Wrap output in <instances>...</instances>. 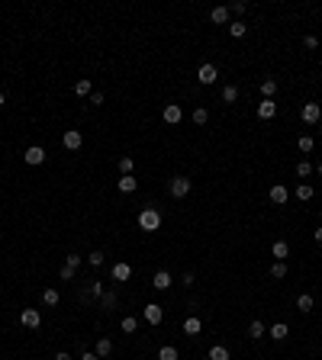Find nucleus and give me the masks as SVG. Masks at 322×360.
<instances>
[{"mask_svg": "<svg viewBox=\"0 0 322 360\" xmlns=\"http://www.w3.org/2000/svg\"><path fill=\"white\" fill-rule=\"evenodd\" d=\"M139 228H142V232H158V228H161L158 206H145L142 213H139Z\"/></svg>", "mask_w": 322, "mask_h": 360, "instance_id": "nucleus-1", "label": "nucleus"}, {"mask_svg": "<svg viewBox=\"0 0 322 360\" xmlns=\"http://www.w3.org/2000/svg\"><path fill=\"white\" fill-rule=\"evenodd\" d=\"M190 187H194V183H190L184 174H177V177H171V183H168V190H171V196L174 199H184L187 193H190Z\"/></svg>", "mask_w": 322, "mask_h": 360, "instance_id": "nucleus-2", "label": "nucleus"}, {"mask_svg": "<svg viewBox=\"0 0 322 360\" xmlns=\"http://www.w3.org/2000/svg\"><path fill=\"white\" fill-rule=\"evenodd\" d=\"M300 116H303V122H306V126H316V122L322 119V107H319V103H303Z\"/></svg>", "mask_w": 322, "mask_h": 360, "instance_id": "nucleus-3", "label": "nucleus"}, {"mask_svg": "<svg viewBox=\"0 0 322 360\" xmlns=\"http://www.w3.org/2000/svg\"><path fill=\"white\" fill-rule=\"evenodd\" d=\"M23 161L29 164V168H39V164L45 161V148H42V145H29V148H26V155H23Z\"/></svg>", "mask_w": 322, "mask_h": 360, "instance_id": "nucleus-4", "label": "nucleus"}, {"mask_svg": "<svg viewBox=\"0 0 322 360\" xmlns=\"http://www.w3.org/2000/svg\"><path fill=\"white\" fill-rule=\"evenodd\" d=\"M20 322L26 325V328L36 331L39 325H42V312H39V309H23V312H20Z\"/></svg>", "mask_w": 322, "mask_h": 360, "instance_id": "nucleus-5", "label": "nucleus"}, {"mask_svg": "<svg viewBox=\"0 0 322 360\" xmlns=\"http://www.w3.org/2000/svg\"><path fill=\"white\" fill-rule=\"evenodd\" d=\"M180 116H184V110H180L177 103H168V107L161 110V119L168 122V126H177V122H180Z\"/></svg>", "mask_w": 322, "mask_h": 360, "instance_id": "nucleus-6", "label": "nucleus"}, {"mask_svg": "<svg viewBox=\"0 0 322 360\" xmlns=\"http://www.w3.org/2000/svg\"><path fill=\"white\" fill-rule=\"evenodd\" d=\"M197 81H200V84H216V81H219V71H216V65H203V68L197 71Z\"/></svg>", "mask_w": 322, "mask_h": 360, "instance_id": "nucleus-7", "label": "nucleus"}, {"mask_svg": "<svg viewBox=\"0 0 322 360\" xmlns=\"http://www.w3.org/2000/svg\"><path fill=\"white\" fill-rule=\"evenodd\" d=\"M62 142H65V148H68V151H77V148H81V145H84V135H81V132H77V129H68V132H65V138H62Z\"/></svg>", "mask_w": 322, "mask_h": 360, "instance_id": "nucleus-8", "label": "nucleus"}, {"mask_svg": "<svg viewBox=\"0 0 322 360\" xmlns=\"http://www.w3.org/2000/svg\"><path fill=\"white\" fill-rule=\"evenodd\" d=\"M255 113H258V119H264V122H267V119H274V116H277V103H274V100H261Z\"/></svg>", "mask_w": 322, "mask_h": 360, "instance_id": "nucleus-9", "label": "nucleus"}, {"mask_svg": "<svg viewBox=\"0 0 322 360\" xmlns=\"http://www.w3.org/2000/svg\"><path fill=\"white\" fill-rule=\"evenodd\" d=\"M142 315H145V322H149V325H161V319H164V312H161V305H158V302H149Z\"/></svg>", "mask_w": 322, "mask_h": 360, "instance_id": "nucleus-10", "label": "nucleus"}, {"mask_svg": "<svg viewBox=\"0 0 322 360\" xmlns=\"http://www.w3.org/2000/svg\"><path fill=\"white\" fill-rule=\"evenodd\" d=\"M267 196H271V203H274V206H284L287 199H290V193H287V187H281V183H274Z\"/></svg>", "mask_w": 322, "mask_h": 360, "instance_id": "nucleus-11", "label": "nucleus"}, {"mask_svg": "<svg viewBox=\"0 0 322 360\" xmlns=\"http://www.w3.org/2000/svg\"><path fill=\"white\" fill-rule=\"evenodd\" d=\"M152 286H155V289H171V286H174V280H171L168 270H158V274L152 277Z\"/></svg>", "mask_w": 322, "mask_h": 360, "instance_id": "nucleus-12", "label": "nucleus"}, {"mask_svg": "<svg viewBox=\"0 0 322 360\" xmlns=\"http://www.w3.org/2000/svg\"><path fill=\"white\" fill-rule=\"evenodd\" d=\"M129 274H132V267H129L126 261L113 264V280H116V283H126V280H129Z\"/></svg>", "mask_w": 322, "mask_h": 360, "instance_id": "nucleus-13", "label": "nucleus"}, {"mask_svg": "<svg viewBox=\"0 0 322 360\" xmlns=\"http://www.w3.org/2000/svg\"><path fill=\"white\" fill-rule=\"evenodd\" d=\"M103 293H107V289H103V283H100V280H90V286H87V293H84V302H90V299H100Z\"/></svg>", "mask_w": 322, "mask_h": 360, "instance_id": "nucleus-14", "label": "nucleus"}, {"mask_svg": "<svg viewBox=\"0 0 322 360\" xmlns=\"http://www.w3.org/2000/svg\"><path fill=\"white\" fill-rule=\"evenodd\" d=\"M274 93H277V81L274 77H264L261 81V100H274Z\"/></svg>", "mask_w": 322, "mask_h": 360, "instance_id": "nucleus-15", "label": "nucleus"}, {"mask_svg": "<svg viewBox=\"0 0 322 360\" xmlns=\"http://www.w3.org/2000/svg\"><path fill=\"white\" fill-rule=\"evenodd\" d=\"M210 20H213L216 26H229V7H213Z\"/></svg>", "mask_w": 322, "mask_h": 360, "instance_id": "nucleus-16", "label": "nucleus"}, {"mask_svg": "<svg viewBox=\"0 0 322 360\" xmlns=\"http://www.w3.org/2000/svg\"><path fill=\"white\" fill-rule=\"evenodd\" d=\"M116 305H119V296L113 293V289H107V293L100 296V309H107V312H113V309H116Z\"/></svg>", "mask_w": 322, "mask_h": 360, "instance_id": "nucleus-17", "label": "nucleus"}, {"mask_svg": "<svg viewBox=\"0 0 322 360\" xmlns=\"http://www.w3.org/2000/svg\"><path fill=\"white\" fill-rule=\"evenodd\" d=\"M200 331H203V322H200L197 315H190V319L184 322V335H190V338H197Z\"/></svg>", "mask_w": 322, "mask_h": 360, "instance_id": "nucleus-18", "label": "nucleus"}, {"mask_svg": "<svg viewBox=\"0 0 322 360\" xmlns=\"http://www.w3.org/2000/svg\"><path fill=\"white\" fill-rule=\"evenodd\" d=\"M135 187H139L135 174H123V177H119V193H135Z\"/></svg>", "mask_w": 322, "mask_h": 360, "instance_id": "nucleus-19", "label": "nucleus"}, {"mask_svg": "<svg viewBox=\"0 0 322 360\" xmlns=\"http://www.w3.org/2000/svg\"><path fill=\"white\" fill-rule=\"evenodd\" d=\"M287 335H290V328H287L284 322H277V325H271V331H267V338H274V341H284Z\"/></svg>", "mask_w": 322, "mask_h": 360, "instance_id": "nucleus-20", "label": "nucleus"}, {"mask_svg": "<svg viewBox=\"0 0 322 360\" xmlns=\"http://www.w3.org/2000/svg\"><path fill=\"white\" fill-rule=\"evenodd\" d=\"M271 254H274L277 261H287V258H290V244H287V241H274V248H271Z\"/></svg>", "mask_w": 322, "mask_h": 360, "instance_id": "nucleus-21", "label": "nucleus"}, {"mask_svg": "<svg viewBox=\"0 0 322 360\" xmlns=\"http://www.w3.org/2000/svg\"><path fill=\"white\" fill-rule=\"evenodd\" d=\"M74 93H77V96H90V93H94V84H90V77H81V81L74 84Z\"/></svg>", "mask_w": 322, "mask_h": 360, "instance_id": "nucleus-22", "label": "nucleus"}, {"mask_svg": "<svg viewBox=\"0 0 322 360\" xmlns=\"http://www.w3.org/2000/svg\"><path fill=\"white\" fill-rule=\"evenodd\" d=\"M110 350H113V341H110V338H100V341H97V347H94V354L103 360V357H110Z\"/></svg>", "mask_w": 322, "mask_h": 360, "instance_id": "nucleus-23", "label": "nucleus"}, {"mask_svg": "<svg viewBox=\"0 0 322 360\" xmlns=\"http://www.w3.org/2000/svg\"><path fill=\"white\" fill-rule=\"evenodd\" d=\"M297 309H300V312H312V309H316V299H312L309 293H303L300 299H297Z\"/></svg>", "mask_w": 322, "mask_h": 360, "instance_id": "nucleus-24", "label": "nucleus"}, {"mask_svg": "<svg viewBox=\"0 0 322 360\" xmlns=\"http://www.w3.org/2000/svg\"><path fill=\"white\" fill-rule=\"evenodd\" d=\"M206 357H210V360H229V347H222V344H213Z\"/></svg>", "mask_w": 322, "mask_h": 360, "instance_id": "nucleus-25", "label": "nucleus"}, {"mask_svg": "<svg viewBox=\"0 0 322 360\" xmlns=\"http://www.w3.org/2000/svg\"><path fill=\"white\" fill-rule=\"evenodd\" d=\"M264 335H267V331H264V322H258V319H255V322L248 325V338H255V341H258V338H264Z\"/></svg>", "mask_w": 322, "mask_h": 360, "instance_id": "nucleus-26", "label": "nucleus"}, {"mask_svg": "<svg viewBox=\"0 0 322 360\" xmlns=\"http://www.w3.org/2000/svg\"><path fill=\"white\" fill-rule=\"evenodd\" d=\"M245 32H248V26L242 23V20H236V23H229V36H232V39H242V36H245Z\"/></svg>", "mask_w": 322, "mask_h": 360, "instance_id": "nucleus-27", "label": "nucleus"}, {"mask_svg": "<svg viewBox=\"0 0 322 360\" xmlns=\"http://www.w3.org/2000/svg\"><path fill=\"white\" fill-rule=\"evenodd\" d=\"M236 100H239V87L225 84V87H222V103H236Z\"/></svg>", "mask_w": 322, "mask_h": 360, "instance_id": "nucleus-28", "label": "nucleus"}, {"mask_svg": "<svg viewBox=\"0 0 322 360\" xmlns=\"http://www.w3.org/2000/svg\"><path fill=\"white\" fill-rule=\"evenodd\" d=\"M271 277L274 280H284L287 277V261H274V264H271Z\"/></svg>", "mask_w": 322, "mask_h": 360, "instance_id": "nucleus-29", "label": "nucleus"}, {"mask_svg": "<svg viewBox=\"0 0 322 360\" xmlns=\"http://www.w3.org/2000/svg\"><path fill=\"white\" fill-rule=\"evenodd\" d=\"M103 261H107L103 251H90V254H87V264H90V267H103Z\"/></svg>", "mask_w": 322, "mask_h": 360, "instance_id": "nucleus-30", "label": "nucleus"}, {"mask_svg": "<svg viewBox=\"0 0 322 360\" xmlns=\"http://www.w3.org/2000/svg\"><path fill=\"white\" fill-rule=\"evenodd\" d=\"M158 360H177V347H174V344H164V347L158 350Z\"/></svg>", "mask_w": 322, "mask_h": 360, "instance_id": "nucleus-31", "label": "nucleus"}, {"mask_svg": "<svg viewBox=\"0 0 322 360\" xmlns=\"http://www.w3.org/2000/svg\"><path fill=\"white\" fill-rule=\"evenodd\" d=\"M42 302H45V305H58V289H55V286H49L45 293H42Z\"/></svg>", "mask_w": 322, "mask_h": 360, "instance_id": "nucleus-32", "label": "nucleus"}, {"mask_svg": "<svg viewBox=\"0 0 322 360\" xmlns=\"http://www.w3.org/2000/svg\"><path fill=\"white\" fill-rule=\"evenodd\" d=\"M297 148H300V151H303V155H309V151H312V148H316V142H312V138H309V135H300V142H297Z\"/></svg>", "mask_w": 322, "mask_h": 360, "instance_id": "nucleus-33", "label": "nucleus"}, {"mask_svg": "<svg viewBox=\"0 0 322 360\" xmlns=\"http://www.w3.org/2000/svg\"><path fill=\"white\" fill-rule=\"evenodd\" d=\"M297 199H303V203L312 199V187H309V183H300V187H297Z\"/></svg>", "mask_w": 322, "mask_h": 360, "instance_id": "nucleus-34", "label": "nucleus"}, {"mask_svg": "<svg viewBox=\"0 0 322 360\" xmlns=\"http://www.w3.org/2000/svg\"><path fill=\"white\" fill-rule=\"evenodd\" d=\"M245 10H248V4H245V0H232V4H229V13H236V16H242Z\"/></svg>", "mask_w": 322, "mask_h": 360, "instance_id": "nucleus-35", "label": "nucleus"}, {"mask_svg": "<svg viewBox=\"0 0 322 360\" xmlns=\"http://www.w3.org/2000/svg\"><path fill=\"white\" fill-rule=\"evenodd\" d=\"M119 171H123V174H132V171H135V161H132L129 155H126V158H119Z\"/></svg>", "mask_w": 322, "mask_h": 360, "instance_id": "nucleus-36", "label": "nucleus"}, {"mask_svg": "<svg viewBox=\"0 0 322 360\" xmlns=\"http://www.w3.org/2000/svg\"><path fill=\"white\" fill-rule=\"evenodd\" d=\"M206 119H210V113H206L203 107H197L194 110V122H197V126H206Z\"/></svg>", "mask_w": 322, "mask_h": 360, "instance_id": "nucleus-37", "label": "nucleus"}, {"mask_svg": "<svg viewBox=\"0 0 322 360\" xmlns=\"http://www.w3.org/2000/svg\"><path fill=\"white\" fill-rule=\"evenodd\" d=\"M135 328H139V322L132 319V315H126V319H123V331H126V335H132Z\"/></svg>", "mask_w": 322, "mask_h": 360, "instance_id": "nucleus-38", "label": "nucleus"}, {"mask_svg": "<svg viewBox=\"0 0 322 360\" xmlns=\"http://www.w3.org/2000/svg\"><path fill=\"white\" fill-rule=\"evenodd\" d=\"M309 174H312V164L309 161H300L297 164V177H309Z\"/></svg>", "mask_w": 322, "mask_h": 360, "instance_id": "nucleus-39", "label": "nucleus"}, {"mask_svg": "<svg viewBox=\"0 0 322 360\" xmlns=\"http://www.w3.org/2000/svg\"><path fill=\"white\" fill-rule=\"evenodd\" d=\"M81 261H84V258H81V254H68V258H65V264H68V267H74V270H77V267H81Z\"/></svg>", "mask_w": 322, "mask_h": 360, "instance_id": "nucleus-40", "label": "nucleus"}, {"mask_svg": "<svg viewBox=\"0 0 322 360\" xmlns=\"http://www.w3.org/2000/svg\"><path fill=\"white\" fill-rule=\"evenodd\" d=\"M87 100H90V107H103V93H100V90H94Z\"/></svg>", "mask_w": 322, "mask_h": 360, "instance_id": "nucleus-41", "label": "nucleus"}, {"mask_svg": "<svg viewBox=\"0 0 322 360\" xmlns=\"http://www.w3.org/2000/svg\"><path fill=\"white\" fill-rule=\"evenodd\" d=\"M58 277H62V280H71V277H74V267H68V264H62V270H58Z\"/></svg>", "mask_w": 322, "mask_h": 360, "instance_id": "nucleus-42", "label": "nucleus"}, {"mask_svg": "<svg viewBox=\"0 0 322 360\" xmlns=\"http://www.w3.org/2000/svg\"><path fill=\"white\" fill-rule=\"evenodd\" d=\"M303 45H306V48H316L319 39H316V36H306V39H303Z\"/></svg>", "mask_w": 322, "mask_h": 360, "instance_id": "nucleus-43", "label": "nucleus"}, {"mask_svg": "<svg viewBox=\"0 0 322 360\" xmlns=\"http://www.w3.org/2000/svg\"><path fill=\"white\" fill-rule=\"evenodd\" d=\"M194 280H197V277H194V274H190V270H187V274H184V280H180V283H184V286H194Z\"/></svg>", "mask_w": 322, "mask_h": 360, "instance_id": "nucleus-44", "label": "nucleus"}, {"mask_svg": "<svg viewBox=\"0 0 322 360\" xmlns=\"http://www.w3.org/2000/svg\"><path fill=\"white\" fill-rule=\"evenodd\" d=\"M81 360H100V357L94 354V350H84V354H81Z\"/></svg>", "mask_w": 322, "mask_h": 360, "instance_id": "nucleus-45", "label": "nucleus"}, {"mask_svg": "<svg viewBox=\"0 0 322 360\" xmlns=\"http://www.w3.org/2000/svg\"><path fill=\"white\" fill-rule=\"evenodd\" d=\"M55 360H71V354H65V350H58V354H55Z\"/></svg>", "mask_w": 322, "mask_h": 360, "instance_id": "nucleus-46", "label": "nucleus"}, {"mask_svg": "<svg viewBox=\"0 0 322 360\" xmlns=\"http://www.w3.org/2000/svg\"><path fill=\"white\" fill-rule=\"evenodd\" d=\"M316 241H322V228H316Z\"/></svg>", "mask_w": 322, "mask_h": 360, "instance_id": "nucleus-47", "label": "nucleus"}, {"mask_svg": "<svg viewBox=\"0 0 322 360\" xmlns=\"http://www.w3.org/2000/svg\"><path fill=\"white\" fill-rule=\"evenodd\" d=\"M4 103H7V96H4V93H0V107H4Z\"/></svg>", "mask_w": 322, "mask_h": 360, "instance_id": "nucleus-48", "label": "nucleus"}, {"mask_svg": "<svg viewBox=\"0 0 322 360\" xmlns=\"http://www.w3.org/2000/svg\"><path fill=\"white\" fill-rule=\"evenodd\" d=\"M319 177H322V161H319Z\"/></svg>", "mask_w": 322, "mask_h": 360, "instance_id": "nucleus-49", "label": "nucleus"}, {"mask_svg": "<svg viewBox=\"0 0 322 360\" xmlns=\"http://www.w3.org/2000/svg\"><path fill=\"white\" fill-rule=\"evenodd\" d=\"M203 360H210V357H203Z\"/></svg>", "mask_w": 322, "mask_h": 360, "instance_id": "nucleus-50", "label": "nucleus"}, {"mask_svg": "<svg viewBox=\"0 0 322 360\" xmlns=\"http://www.w3.org/2000/svg\"><path fill=\"white\" fill-rule=\"evenodd\" d=\"M319 122H322V119H319Z\"/></svg>", "mask_w": 322, "mask_h": 360, "instance_id": "nucleus-51", "label": "nucleus"}]
</instances>
